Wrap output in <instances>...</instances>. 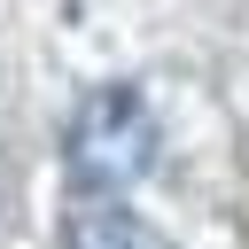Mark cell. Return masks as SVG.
Listing matches in <instances>:
<instances>
[{
  "label": "cell",
  "instance_id": "1",
  "mask_svg": "<svg viewBox=\"0 0 249 249\" xmlns=\"http://www.w3.org/2000/svg\"><path fill=\"white\" fill-rule=\"evenodd\" d=\"M70 179L78 195H117L156 163V109L132 86H93L70 117Z\"/></svg>",
  "mask_w": 249,
  "mask_h": 249
},
{
  "label": "cell",
  "instance_id": "2",
  "mask_svg": "<svg viewBox=\"0 0 249 249\" xmlns=\"http://www.w3.org/2000/svg\"><path fill=\"white\" fill-rule=\"evenodd\" d=\"M62 249H163L124 202H109V195H86L70 218H62Z\"/></svg>",
  "mask_w": 249,
  "mask_h": 249
}]
</instances>
